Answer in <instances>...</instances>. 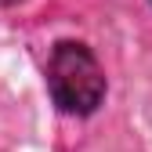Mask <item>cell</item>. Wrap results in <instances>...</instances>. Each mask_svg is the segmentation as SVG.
Here are the masks:
<instances>
[{
	"instance_id": "6da1fadb",
	"label": "cell",
	"mask_w": 152,
	"mask_h": 152,
	"mask_svg": "<svg viewBox=\"0 0 152 152\" xmlns=\"http://www.w3.org/2000/svg\"><path fill=\"white\" fill-rule=\"evenodd\" d=\"M47 87L62 112L87 116L105 98V72L98 58L91 54V47L62 40V44H54L51 58H47Z\"/></svg>"
},
{
	"instance_id": "7a4b0ae2",
	"label": "cell",
	"mask_w": 152,
	"mask_h": 152,
	"mask_svg": "<svg viewBox=\"0 0 152 152\" xmlns=\"http://www.w3.org/2000/svg\"><path fill=\"white\" fill-rule=\"evenodd\" d=\"M0 4H4V7H11V4H22V0H0Z\"/></svg>"
},
{
	"instance_id": "3957f363",
	"label": "cell",
	"mask_w": 152,
	"mask_h": 152,
	"mask_svg": "<svg viewBox=\"0 0 152 152\" xmlns=\"http://www.w3.org/2000/svg\"><path fill=\"white\" fill-rule=\"evenodd\" d=\"M148 4H152V0H148Z\"/></svg>"
}]
</instances>
